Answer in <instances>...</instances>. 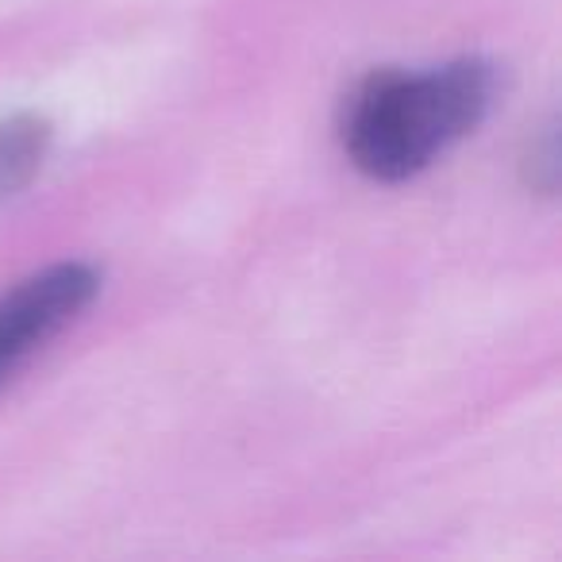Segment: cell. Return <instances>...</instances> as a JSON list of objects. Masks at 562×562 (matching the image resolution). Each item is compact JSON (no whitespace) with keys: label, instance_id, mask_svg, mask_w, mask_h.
Segmentation results:
<instances>
[{"label":"cell","instance_id":"obj_1","mask_svg":"<svg viewBox=\"0 0 562 562\" xmlns=\"http://www.w3.org/2000/svg\"><path fill=\"white\" fill-rule=\"evenodd\" d=\"M497 101V66L451 58L428 70H370L347 93L339 139L359 173L397 186L485 124Z\"/></svg>","mask_w":562,"mask_h":562},{"label":"cell","instance_id":"obj_2","mask_svg":"<svg viewBox=\"0 0 562 562\" xmlns=\"http://www.w3.org/2000/svg\"><path fill=\"white\" fill-rule=\"evenodd\" d=\"M101 293L93 262H55L0 293V385H9Z\"/></svg>","mask_w":562,"mask_h":562},{"label":"cell","instance_id":"obj_3","mask_svg":"<svg viewBox=\"0 0 562 562\" xmlns=\"http://www.w3.org/2000/svg\"><path fill=\"white\" fill-rule=\"evenodd\" d=\"M55 147V124L43 112H12L0 120V201L24 193L43 173Z\"/></svg>","mask_w":562,"mask_h":562},{"label":"cell","instance_id":"obj_4","mask_svg":"<svg viewBox=\"0 0 562 562\" xmlns=\"http://www.w3.org/2000/svg\"><path fill=\"white\" fill-rule=\"evenodd\" d=\"M524 173H528V186L536 193H554V186H559V135H554V124H547L531 139V150L524 158Z\"/></svg>","mask_w":562,"mask_h":562}]
</instances>
